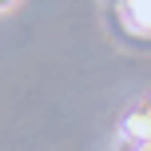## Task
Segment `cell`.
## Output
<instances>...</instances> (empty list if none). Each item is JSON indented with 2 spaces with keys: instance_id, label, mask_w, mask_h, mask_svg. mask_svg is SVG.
I'll list each match as a JSON object with an SVG mask.
<instances>
[{
  "instance_id": "obj_1",
  "label": "cell",
  "mask_w": 151,
  "mask_h": 151,
  "mask_svg": "<svg viewBox=\"0 0 151 151\" xmlns=\"http://www.w3.org/2000/svg\"><path fill=\"white\" fill-rule=\"evenodd\" d=\"M119 20L131 36L151 40V0H123L119 4Z\"/></svg>"
},
{
  "instance_id": "obj_2",
  "label": "cell",
  "mask_w": 151,
  "mask_h": 151,
  "mask_svg": "<svg viewBox=\"0 0 151 151\" xmlns=\"http://www.w3.org/2000/svg\"><path fill=\"white\" fill-rule=\"evenodd\" d=\"M123 135H127V139H135V147L151 143V115H147V111L127 115V119H123Z\"/></svg>"
},
{
  "instance_id": "obj_3",
  "label": "cell",
  "mask_w": 151,
  "mask_h": 151,
  "mask_svg": "<svg viewBox=\"0 0 151 151\" xmlns=\"http://www.w3.org/2000/svg\"><path fill=\"white\" fill-rule=\"evenodd\" d=\"M12 4H16V0H0V8H12Z\"/></svg>"
},
{
  "instance_id": "obj_4",
  "label": "cell",
  "mask_w": 151,
  "mask_h": 151,
  "mask_svg": "<svg viewBox=\"0 0 151 151\" xmlns=\"http://www.w3.org/2000/svg\"><path fill=\"white\" fill-rule=\"evenodd\" d=\"M135 151H151V143H143V147H135Z\"/></svg>"
},
{
  "instance_id": "obj_5",
  "label": "cell",
  "mask_w": 151,
  "mask_h": 151,
  "mask_svg": "<svg viewBox=\"0 0 151 151\" xmlns=\"http://www.w3.org/2000/svg\"><path fill=\"white\" fill-rule=\"evenodd\" d=\"M147 115H151V104H147Z\"/></svg>"
}]
</instances>
